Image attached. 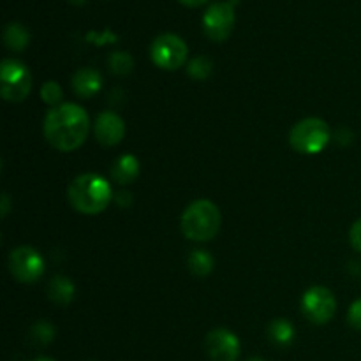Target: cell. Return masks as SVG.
I'll list each match as a JSON object with an SVG mask.
<instances>
[{"label":"cell","mask_w":361,"mask_h":361,"mask_svg":"<svg viewBox=\"0 0 361 361\" xmlns=\"http://www.w3.org/2000/svg\"><path fill=\"white\" fill-rule=\"evenodd\" d=\"M44 137L60 152H73L85 143L90 120L81 106L66 102L49 109L44 118Z\"/></svg>","instance_id":"obj_1"},{"label":"cell","mask_w":361,"mask_h":361,"mask_svg":"<svg viewBox=\"0 0 361 361\" xmlns=\"http://www.w3.org/2000/svg\"><path fill=\"white\" fill-rule=\"evenodd\" d=\"M67 197L76 212L85 215H95L106 210L113 192L109 183L102 176L85 173L71 182L69 189H67Z\"/></svg>","instance_id":"obj_2"},{"label":"cell","mask_w":361,"mask_h":361,"mask_svg":"<svg viewBox=\"0 0 361 361\" xmlns=\"http://www.w3.org/2000/svg\"><path fill=\"white\" fill-rule=\"evenodd\" d=\"M221 212L208 200H197L185 208L182 215V233L192 242H208L221 229Z\"/></svg>","instance_id":"obj_3"},{"label":"cell","mask_w":361,"mask_h":361,"mask_svg":"<svg viewBox=\"0 0 361 361\" xmlns=\"http://www.w3.org/2000/svg\"><path fill=\"white\" fill-rule=\"evenodd\" d=\"M330 127L321 118H305L296 123L289 133V143L298 154H319L330 143Z\"/></svg>","instance_id":"obj_4"},{"label":"cell","mask_w":361,"mask_h":361,"mask_svg":"<svg viewBox=\"0 0 361 361\" xmlns=\"http://www.w3.org/2000/svg\"><path fill=\"white\" fill-rule=\"evenodd\" d=\"M32 88L30 71L20 60L7 59L0 67V92L9 102L25 101Z\"/></svg>","instance_id":"obj_5"},{"label":"cell","mask_w":361,"mask_h":361,"mask_svg":"<svg viewBox=\"0 0 361 361\" xmlns=\"http://www.w3.org/2000/svg\"><path fill=\"white\" fill-rule=\"evenodd\" d=\"M152 62L164 71H176L187 59V44L175 34H161L150 46Z\"/></svg>","instance_id":"obj_6"},{"label":"cell","mask_w":361,"mask_h":361,"mask_svg":"<svg viewBox=\"0 0 361 361\" xmlns=\"http://www.w3.org/2000/svg\"><path fill=\"white\" fill-rule=\"evenodd\" d=\"M9 271L21 284H32L44 274V259L34 247H18L9 254Z\"/></svg>","instance_id":"obj_7"},{"label":"cell","mask_w":361,"mask_h":361,"mask_svg":"<svg viewBox=\"0 0 361 361\" xmlns=\"http://www.w3.org/2000/svg\"><path fill=\"white\" fill-rule=\"evenodd\" d=\"M335 310H337V300L328 288L316 286L303 295L302 312L314 324H326L335 316Z\"/></svg>","instance_id":"obj_8"},{"label":"cell","mask_w":361,"mask_h":361,"mask_svg":"<svg viewBox=\"0 0 361 361\" xmlns=\"http://www.w3.org/2000/svg\"><path fill=\"white\" fill-rule=\"evenodd\" d=\"M235 27V9L231 2H215L203 16L204 34L212 41H224Z\"/></svg>","instance_id":"obj_9"},{"label":"cell","mask_w":361,"mask_h":361,"mask_svg":"<svg viewBox=\"0 0 361 361\" xmlns=\"http://www.w3.org/2000/svg\"><path fill=\"white\" fill-rule=\"evenodd\" d=\"M207 355L212 361H236L240 356V341L233 331L217 328L204 341Z\"/></svg>","instance_id":"obj_10"},{"label":"cell","mask_w":361,"mask_h":361,"mask_svg":"<svg viewBox=\"0 0 361 361\" xmlns=\"http://www.w3.org/2000/svg\"><path fill=\"white\" fill-rule=\"evenodd\" d=\"M94 134L102 147H116L126 136V123L116 113L102 111L95 120Z\"/></svg>","instance_id":"obj_11"},{"label":"cell","mask_w":361,"mask_h":361,"mask_svg":"<svg viewBox=\"0 0 361 361\" xmlns=\"http://www.w3.org/2000/svg\"><path fill=\"white\" fill-rule=\"evenodd\" d=\"M102 87V76L95 69L90 67H85L74 73L73 76V88L76 92V95H80L81 99H90L101 90Z\"/></svg>","instance_id":"obj_12"},{"label":"cell","mask_w":361,"mask_h":361,"mask_svg":"<svg viewBox=\"0 0 361 361\" xmlns=\"http://www.w3.org/2000/svg\"><path fill=\"white\" fill-rule=\"evenodd\" d=\"M140 175V161L134 155L126 154L116 159L111 166V178L120 185L134 182Z\"/></svg>","instance_id":"obj_13"},{"label":"cell","mask_w":361,"mask_h":361,"mask_svg":"<svg viewBox=\"0 0 361 361\" xmlns=\"http://www.w3.org/2000/svg\"><path fill=\"white\" fill-rule=\"evenodd\" d=\"M48 296L56 305H67L74 298V284L71 282V279L63 277V275H56L49 282Z\"/></svg>","instance_id":"obj_14"},{"label":"cell","mask_w":361,"mask_h":361,"mask_svg":"<svg viewBox=\"0 0 361 361\" xmlns=\"http://www.w3.org/2000/svg\"><path fill=\"white\" fill-rule=\"evenodd\" d=\"M30 41V34L27 28L20 23H9L4 28V42L13 51H21Z\"/></svg>","instance_id":"obj_15"},{"label":"cell","mask_w":361,"mask_h":361,"mask_svg":"<svg viewBox=\"0 0 361 361\" xmlns=\"http://www.w3.org/2000/svg\"><path fill=\"white\" fill-rule=\"evenodd\" d=\"M268 335L277 345H289L295 338V328L288 319H275L268 326Z\"/></svg>","instance_id":"obj_16"},{"label":"cell","mask_w":361,"mask_h":361,"mask_svg":"<svg viewBox=\"0 0 361 361\" xmlns=\"http://www.w3.org/2000/svg\"><path fill=\"white\" fill-rule=\"evenodd\" d=\"M187 264L196 277H207L214 270V257L208 254V250H192Z\"/></svg>","instance_id":"obj_17"},{"label":"cell","mask_w":361,"mask_h":361,"mask_svg":"<svg viewBox=\"0 0 361 361\" xmlns=\"http://www.w3.org/2000/svg\"><path fill=\"white\" fill-rule=\"evenodd\" d=\"M108 67L113 74H116V76H127V74L133 73L134 60L129 53L116 51L109 55Z\"/></svg>","instance_id":"obj_18"},{"label":"cell","mask_w":361,"mask_h":361,"mask_svg":"<svg viewBox=\"0 0 361 361\" xmlns=\"http://www.w3.org/2000/svg\"><path fill=\"white\" fill-rule=\"evenodd\" d=\"M212 67H214L212 60L208 59V56L200 55L196 56V59L190 60L189 66H187V73H189V76L194 78V80H204V78L210 76Z\"/></svg>","instance_id":"obj_19"},{"label":"cell","mask_w":361,"mask_h":361,"mask_svg":"<svg viewBox=\"0 0 361 361\" xmlns=\"http://www.w3.org/2000/svg\"><path fill=\"white\" fill-rule=\"evenodd\" d=\"M30 335V338L35 344L48 345L49 342L53 341V337H55V328H53V324H49L48 321H39V323H35L34 326H32Z\"/></svg>","instance_id":"obj_20"},{"label":"cell","mask_w":361,"mask_h":361,"mask_svg":"<svg viewBox=\"0 0 361 361\" xmlns=\"http://www.w3.org/2000/svg\"><path fill=\"white\" fill-rule=\"evenodd\" d=\"M41 99L49 106H55L62 101V88L55 81H46L41 88Z\"/></svg>","instance_id":"obj_21"},{"label":"cell","mask_w":361,"mask_h":361,"mask_svg":"<svg viewBox=\"0 0 361 361\" xmlns=\"http://www.w3.org/2000/svg\"><path fill=\"white\" fill-rule=\"evenodd\" d=\"M348 323L351 324L355 330L361 331V300H356V302L349 307Z\"/></svg>","instance_id":"obj_22"},{"label":"cell","mask_w":361,"mask_h":361,"mask_svg":"<svg viewBox=\"0 0 361 361\" xmlns=\"http://www.w3.org/2000/svg\"><path fill=\"white\" fill-rule=\"evenodd\" d=\"M349 240H351V245L361 254V219L353 224L351 231H349Z\"/></svg>","instance_id":"obj_23"},{"label":"cell","mask_w":361,"mask_h":361,"mask_svg":"<svg viewBox=\"0 0 361 361\" xmlns=\"http://www.w3.org/2000/svg\"><path fill=\"white\" fill-rule=\"evenodd\" d=\"M7 212H9V196L2 194V217H6Z\"/></svg>","instance_id":"obj_24"},{"label":"cell","mask_w":361,"mask_h":361,"mask_svg":"<svg viewBox=\"0 0 361 361\" xmlns=\"http://www.w3.org/2000/svg\"><path fill=\"white\" fill-rule=\"evenodd\" d=\"M182 4H185V6H200V4L207 2V0H180Z\"/></svg>","instance_id":"obj_25"},{"label":"cell","mask_w":361,"mask_h":361,"mask_svg":"<svg viewBox=\"0 0 361 361\" xmlns=\"http://www.w3.org/2000/svg\"><path fill=\"white\" fill-rule=\"evenodd\" d=\"M71 4H74V6H81V4L85 2V0H69Z\"/></svg>","instance_id":"obj_26"},{"label":"cell","mask_w":361,"mask_h":361,"mask_svg":"<svg viewBox=\"0 0 361 361\" xmlns=\"http://www.w3.org/2000/svg\"><path fill=\"white\" fill-rule=\"evenodd\" d=\"M34 361H55V360H51V358H46V356H41V358H35Z\"/></svg>","instance_id":"obj_27"},{"label":"cell","mask_w":361,"mask_h":361,"mask_svg":"<svg viewBox=\"0 0 361 361\" xmlns=\"http://www.w3.org/2000/svg\"><path fill=\"white\" fill-rule=\"evenodd\" d=\"M249 361H264V360H261V358H250Z\"/></svg>","instance_id":"obj_28"},{"label":"cell","mask_w":361,"mask_h":361,"mask_svg":"<svg viewBox=\"0 0 361 361\" xmlns=\"http://www.w3.org/2000/svg\"><path fill=\"white\" fill-rule=\"evenodd\" d=\"M235 2H238V0H231V4H235Z\"/></svg>","instance_id":"obj_29"}]
</instances>
